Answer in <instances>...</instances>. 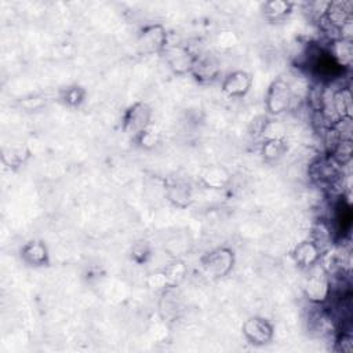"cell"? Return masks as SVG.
<instances>
[{"label":"cell","mask_w":353,"mask_h":353,"mask_svg":"<svg viewBox=\"0 0 353 353\" xmlns=\"http://www.w3.org/2000/svg\"><path fill=\"white\" fill-rule=\"evenodd\" d=\"M167 63L175 73L192 72L194 62L197 59L188 48L182 46H167L163 51Z\"/></svg>","instance_id":"obj_8"},{"label":"cell","mask_w":353,"mask_h":353,"mask_svg":"<svg viewBox=\"0 0 353 353\" xmlns=\"http://www.w3.org/2000/svg\"><path fill=\"white\" fill-rule=\"evenodd\" d=\"M325 251L313 239L303 240L292 250L294 262L302 269H310L317 265Z\"/></svg>","instance_id":"obj_7"},{"label":"cell","mask_w":353,"mask_h":353,"mask_svg":"<svg viewBox=\"0 0 353 353\" xmlns=\"http://www.w3.org/2000/svg\"><path fill=\"white\" fill-rule=\"evenodd\" d=\"M84 98V90L81 87H69L65 90V94H63V101L65 103L68 105H72V106H76L79 105Z\"/></svg>","instance_id":"obj_18"},{"label":"cell","mask_w":353,"mask_h":353,"mask_svg":"<svg viewBox=\"0 0 353 353\" xmlns=\"http://www.w3.org/2000/svg\"><path fill=\"white\" fill-rule=\"evenodd\" d=\"M292 4L281 0H272L263 4V14L270 21H279L291 12Z\"/></svg>","instance_id":"obj_14"},{"label":"cell","mask_w":353,"mask_h":353,"mask_svg":"<svg viewBox=\"0 0 353 353\" xmlns=\"http://www.w3.org/2000/svg\"><path fill=\"white\" fill-rule=\"evenodd\" d=\"M168 199L178 207H186L192 200V189L185 182H174L167 190Z\"/></svg>","instance_id":"obj_13"},{"label":"cell","mask_w":353,"mask_h":353,"mask_svg":"<svg viewBox=\"0 0 353 353\" xmlns=\"http://www.w3.org/2000/svg\"><path fill=\"white\" fill-rule=\"evenodd\" d=\"M167 47V33L161 25H150L141 30L138 36V48L143 54L163 52Z\"/></svg>","instance_id":"obj_6"},{"label":"cell","mask_w":353,"mask_h":353,"mask_svg":"<svg viewBox=\"0 0 353 353\" xmlns=\"http://www.w3.org/2000/svg\"><path fill=\"white\" fill-rule=\"evenodd\" d=\"M334 350L342 353H352L353 352V335L349 330H341L334 342Z\"/></svg>","instance_id":"obj_17"},{"label":"cell","mask_w":353,"mask_h":353,"mask_svg":"<svg viewBox=\"0 0 353 353\" xmlns=\"http://www.w3.org/2000/svg\"><path fill=\"white\" fill-rule=\"evenodd\" d=\"M22 258L33 266H44L48 263V251L41 241H29L23 245Z\"/></svg>","instance_id":"obj_11"},{"label":"cell","mask_w":353,"mask_h":353,"mask_svg":"<svg viewBox=\"0 0 353 353\" xmlns=\"http://www.w3.org/2000/svg\"><path fill=\"white\" fill-rule=\"evenodd\" d=\"M192 73L200 80H211L218 74V66L211 58H199L194 62Z\"/></svg>","instance_id":"obj_15"},{"label":"cell","mask_w":353,"mask_h":353,"mask_svg":"<svg viewBox=\"0 0 353 353\" xmlns=\"http://www.w3.org/2000/svg\"><path fill=\"white\" fill-rule=\"evenodd\" d=\"M252 85V77L244 70H234L226 74L222 81V90L228 97L240 98L244 97Z\"/></svg>","instance_id":"obj_9"},{"label":"cell","mask_w":353,"mask_h":353,"mask_svg":"<svg viewBox=\"0 0 353 353\" xmlns=\"http://www.w3.org/2000/svg\"><path fill=\"white\" fill-rule=\"evenodd\" d=\"M328 52L342 69H349L352 66V62H353L352 40H343V39L331 40Z\"/></svg>","instance_id":"obj_10"},{"label":"cell","mask_w":353,"mask_h":353,"mask_svg":"<svg viewBox=\"0 0 353 353\" xmlns=\"http://www.w3.org/2000/svg\"><path fill=\"white\" fill-rule=\"evenodd\" d=\"M152 110L143 102H137L131 105L123 119V131L134 139H138L145 131H148L150 124Z\"/></svg>","instance_id":"obj_3"},{"label":"cell","mask_w":353,"mask_h":353,"mask_svg":"<svg viewBox=\"0 0 353 353\" xmlns=\"http://www.w3.org/2000/svg\"><path fill=\"white\" fill-rule=\"evenodd\" d=\"M287 152V143L284 139L270 137L262 143V156L266 161H277Z\"/></svg>","instance_id":"obj_12"},{"label":"cell","mask_w":353,"mask_h":353,"mask_svg":"<svg viewBox=\"0 0 353 353\" xmlns=\"http://www.w3.org/2000/svg\"><path fill=\"white\" fill-rule=\"evenodd\" d=\"M201 265L208 274L222 277L232 270L234 265V254L230 248L219 247L207 252L201 258Z\"/></svg>","instance_id":"obj_4"},{"label":"cell","mask_w":353,"mask_h":353,"mask_svg":"<svg viewBox=\"0 0 353 353\" xmlns=\"http://www.w3.org/2000/svg\"><path fill=\"white\" fill-rule=\"evenodd\" d=\"M203 182L210 188H221L228 181V175L221 168H210L203 174Z\"/></svg>","instance_id":"obj_16"},{"label":"cell","mask_w":353,"mask_h":353,"mask_svg":"<svg viewBox=\"0 0 353 353\" xmlns=\"http://www.w3.org/2000/svg\"><path fill=\"white\" fill-rule=\"evenodd\" d=\"M294 99H295V94L290 83L279 77L273 80L272 84L269 85L265 103L270 114H281L292 106Z\"/></svg>","instance_id":"obj_2"},{"label":"cell","mask_w":353,"mask_h":353,"mask_svg":"<svg viewBox=\"0 0 353 353\" xmlns=\"http://www.w3.org/2000/svg\"><path fill=\"white\" fill-rule=\"evenodd\" d=\"M244 338L254 346H263L273 339V325L263 317H248L241 327Z\"/></svg>","instance_id":"obj_5"},{"label":"cell","mask_w":353,"mask_h":353,"mask_svg":"<svg viewBox=\"0 0 353 353\" xmlns=\"http://www.w3.org/2000/svg\"><path fill=\"white\" fill-rule=\"evenodd\" d=\"M305 296L314 305H324L332 298V280L330 273L319 262L309 269V276L303 285Z\"/></svg>","instance_id":"obj_1"}]
</instances>
